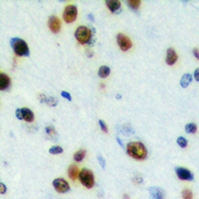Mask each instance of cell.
I'll use <instances>...</instances> for the list:
<instances>
[{"label":"cell","instance_id":"1","mask_svg":"<svg viewBox=\"0 0 199 199\" xmlns=\"http://www.w3.org/2000/svg\"><path fill=\"white\" fill-rule=\"evenodd\" d=\"M127 152L128 155L134 157L135 159H144L147 155V150L144 144L141 143H129L127 146Z\"/></svg>","mask_w":199,"mask_h":199},{"label":"cell","instance_id":"2","mask_svg":"<svg viewBox=\"0 0 199 199\" xmlns=\"http://www.w3.org/2000/svg\"><path fill=\"white\" fill-rule=\"evenodd\" d=\"M11 47L13 49L14 53L17 56L21 57H28L30 55L29 48H28L27 43L24 40L20 39V38H12L11 41Z\"/></svg>","mask_w":199,"mask_h":199},{"label":"cell","instance_id":"3","mask_svg":"<svg viewBox=\"0 0 199 199\" xmlns=\"http://www.w3.org/2000/svg\"><path fill=\"white\" fill-rule=\"evenodd\" d=\"M79 178L82 182L85 187H87L88 189L92 188L95 184V177H94V173L92 172V170L84 168L82 171H80V174H79Z\"/></svg>","mask_w":199,"mask_h":199},{"label":"cell","instance_id":"4","mask_svg":"<svg viewBox=\"0 0 199 199\" xmlns=\"http://www.w3.org/2000/svg\"><path fill=\"white\" fill-rule=\"evenodd\" d=\"M75 37L78 40V42H80L81 44H87L88 42H90L92 38V32L88 27L80 26L76 30Z\"/></svg>","mask_w":199,"mask_h":199},{"label":"cell","instance_id":"5","mask_svg":"<svg viewBox=\"0 0 199 199\" xmlns=\"http://www.w3.org/2000/svg\"><path fill=\"white\" fill-rule=\"evenodd\" d=\"M78 15V9L75 5H68L65 8L64 13H63V18L67 23H72L76 20Z\"/></svg>","mask_w":199,"mask_h":199},{"label":"cell","instance_id":"6","mask_svg":"<svg viewBox=\"0 0 199 199\" xmlns=\"http://www.w3.org/2000/svg\"><path fill=\"white\" fill-rule=\"evenodd\" d=\"M53 186L56 189V191H58L59 193H66L70 190V185L69 183L63 178H57L53 181Z\"/></svg>","mask_w":199,"mask_h":199},{"label":"cell","instance_id":"7","mask_svg":"<svg viewBox=\"0 0 199 199\" xmlns=\"http://www.w3.org/2000/svg\"><path fill=\"white\" fill-rule=\"evenodd\" d=\"M116 42H118L119 48H121V50H122V51H128L132 46V43H131V41L129 40V38L124 35V34H119V35L116 36Z\"/></svg>","mask_w":199,"mask_h":199},{"label":"cell","instance_id":"8","mask_svg":"<svg viewBox=\"0 0 199 199\" xmlns=\"http://www.w3.org/2000/svg\"><path fill=\"white\" fill-rule=\"evenodd\" d=\"M175 171L178 178L181 179V180H189V181L193 180V174L188 169L183 168V167H176Z\"/></svg>","mask_w":199,"mask_h":199},{"label":"cell","instance_id":"9","mask_svg":"<svg viewBox=\"0 0 199 199\" xmlns=\"http://www.w3.org/2000/svg\"><path fill=\"white\" fill-rule=\"evenodd\" d=\"M49 28L53 33H58L61 29V21L57 16H50L49 17Z\"/></svg>","mask_w":199,"mask_h":199},{"label":"cell","instance_id":"10","mask_svg":"<svg viewBox=\"0 0 199 199\" xmlns=\"http://www.w3.org/2000/svg\"><path fill=\"white\" fill-rule=\"evenodd\" d=\"M177 61V55H176L175 51L171 48L167 49V52H166V59H165V62L167 65L171 66L173 64H175V62Z\"/></svg>","mask_w":199,"mask_h":199},{"label":"cell","instance_id":"11","mask_svg":"<svg viewBox=\"0 0 199 199\" xmlns=\"http://www.w3.org/2000/svg\"><path fill=\"white\" fill-rule=\"evenodd\" d=\"M10 86V78L6 74H0V90L5 91Z\"/></svg>","mask_w":199,"mask_h":199},{"label":"cell","instance_id":"12","mask_svg":"<svg viewBox=\"0 0 199 199\" xmlns=\"http://www.w3.org/2000/svg\"><path fill=\"white\" fill-rule=\"evenodd\" d=\"M149 193L152 198H156V199H161L164 197V192L161 188L159 187H150L148 189Z\"/></svg>","mask_w":199,"mask_h":199},{"label":"cell","instance_id":"13","mask_svg":"<svg viewBox=\"0 0 199 199\" xmlns=\"http://www.w3.org/2000/svg\"><path fill=\"white\" fill-rule=\"evenodd\" d=\"M106 4L112 12L118 11L119 9L121 8V2H119V0H107Z\"/></svg>","mask_w":199,"mask_h":199},{"label":"cell","instance_id":"14","mask_svg":"<svg viewBox=\"0 0 199 199\" xmlns=\"http://www.w3.org/2000/svg\"><path fill=\"white\" fill-rule=\"evenodd\" d=\"M79 174H80V172H79V168L76 165H71L68 168V175L71 179H73V180L77 179L79 177Z\"/></svg>","mask_w":199,"mask_h":199},{"label":"cell","instance_id":"15","mask_svg":"<svg viewBox=\"0 0 199 199\" xmlns=\"http://www.w3.org/2000/svg\"><path fill=\"white\" fill-rule=\"evenodd\" d=\"M22 113H23V119H25L27 122H33L34 119V113H32V110L27 109V108H23L22 109Z\"/></svg>","mask_w":199,"mask_h":199},{"label":"cell","instance_id":"16","mask_svg":"<svg viewBox=\"0 0 199 199\" xmlns=\"http://www.w3.org/2000/svg\"><path fill=\"white\" fill-rule=\"evenodd\" d=\"M192 81V77L190 74H184L183 77L181 78L180 80V85L182 88H187L189 86V84L191 83Z\"/></svg>","mask_w":199,"mask_h":199},{"label":"cell","instance_id":"17","mask_svg":"<svg viewBox=\"0 0 199 199\" xmlns=\"http://www.w3.org/2000/svg\"><path fill=\"white\" fill-rule=\"evenodd\" d=\"M110 69L108 67V66H102L99 70V76L101 78L105 79L110 75Z\"/></svg>","mask_w":199,"mask_h":199},{"label":"cell","instance_id":"18","mask_svg":"<svg viewBox=\"0 0 199 199\" xmlns=\"http://www.w3.org/2000/svg\"><path fill=\"white\" fill-rule=\"evenodd\" d=\"M85 155H86V150L81 149V150L77 151V152L74 154V159L76 160V161L80 162V161H82V160L84 159Z\"/></svg>","mask_w":199,"mask_h":199},{"label":"cell","instance_id":"19","mask_svg":"<svg viewBox=\"0 0 199 199\" xmlns=\"http://www.w3.org/2000/svg\"><path fill=\"white\" fill-rule=\"evenodd\" d=\"M140 3H141L140 0H129V1H128V6L131 9H134V10H137L140 5Z\"/></svg>","mask_w":199,"mask_h":199},{"label":"cell","instance_id":"20","mask_svg":"<svg viewBox=\"0 0 199 199\" xmlns=\"http://www.w3.org/2000/svg\"><path fill=\"white\" fill-rule=\"evenodd\" d=\"M185 129H186V131L189 132V134H195L197 131V128L194 124H188L185 125Z\"/></svg>","mask_w":199,"mask_h":199},{"label":"cell","instance_id":"21","mask_svg":"<svg viewBox=\"0 0 199 199\" xmlns=\"http://www.w3.org/2000/svg\"><path fill=\"white\" fill-rule=\"evenodd\" d=\"M49 152L52 154H59L63 152V148L61 146H53L49 149Z\"/></svg>","mask_w":199,"mask_h":199},{"label":"cell","instance_id":"22","mask_svg":"<svg viewBox=\"0 0 199 199\" xmlns=\"http://www.w3.org/2000/svg\"><path fill=\"white\" fill-rule=\"evenodd\" d=\"M182 197L184 199H191L193 198V194H192L191 190H189V189H184L182 191Z\"/></svg>","mask_w":199,"mask_h":199},{"label":"cell","instance_id":"23","mask_svg":"<svg viewBox=\"0 0 199 199\" xmlns=\"http://www.w3.org/2000/svg\"><path fill=\"white\" fill-rule=\"evenodd\" d=\"M177 143L179 144V146L180 147L184 148V147H186V145H187V140H186L183 137H179L177 138Z\"/></svg>","mask_w":199,"mask_h":199},{"label":"cell","instance_id":"24","mask_svg":"<svg viewBox=\"0 0 199 199\" xmlns=\"http://www.w3.org/2000/svg\"><path fill=\"white\" fill-rule=\"evenodd\" d=\"M46 131H47V134H48L51 137H53V135H54V137H56L55 128H53V127H48V128H46Z\"/></svg>","mask_w":199,"mask_h":199},{"label":"cell","instance_id":"25","mask_svg":"<svg viewBox=\"0 0 199 199\" xmlns=\"http://www.w3.org/2000/svg\"><path fill=\"white\" fill-rule=\"evenodd\" d=\"M98 160H99V162L101 164V166H102V168L105 169L106 168V160H105V158H104L102 155H98Z\"/></svg>","mask_w":199,"mask_h":199},{"label":"cell","instance_id":"26","mask_svg":"<svg viewBox=\"0 0 199 199\" xmlns=\"http://www.w3.org/2000/svg\"><path fill=\"white\" fill-rule=\"evenodd\" d=\"M47 103H48L49 106H52V107H55L57 105V103H58V100H56L55 98H50L49 100H46Z\"/></svg>","mask_w":199,"mask_h":199},{"label":"cell","instance_id":"27","mask_svg":"<svg viewBox=\"0 0 199 199\" xmlns=\"http://www.w3.org/2000/svg\"><path fill=\"white\" fill-rule=\"evenodd\" d=\"M99 124H100V127H101V128L103 129V131H104V132H108V127H107V125H106L105 122L102 121V119H100V121H99Z\"/></svg>","mask_w":199,"mask_h":199},{"label":"cell","instance_id":"28","mask_svg":"<svg viewBox=\"0 0 199 199\" xmlns=\"http://www.w3.org/2000/svg\"><path fill=\"white\" fill-rule=\"evenodd\" d=\"M15 115H16V118L18 119H23V113H22V109H17L16 112H15Z\"/></svg>","mask_w":199,"mask_h":199},{"label":"cell","instance_id":"29","mask_svg":"<svg viewBox=\"0 0 199 199\" xmlns=\"http://www.w3.org/2000/svg\"><path fill=\"white\" fill-rule=\"evenodd\" d=\"M61 96L63 97V98H65V99H67L68 101H72V97H71V95L69 94V93H67V92H62L61 93Z\"/></svg>","mask_w":199,"mask_h":199},{"label":"cell","instance_id":"30","mask_svg":"<svg viewBox=\"0 0 199 199\" xmlns=\"http://www.w3.org/2000/svg\"><path fill=\"white\" fill-rule=\"evenodd\" d=\"M0 186H1V189H0V193L4 194L5 192H6V186H5V184H3V183L1 182V183H0Z\"/></svg>","mask_w":199,"mask_h":199},{"label":"cell","instance_id":"31","mask_svg":"<svg viewBox=\"0 0 199 199\" xmlns=\"http://www.w3.org/2000/svg\"><path fill=\"white\" fill-rule=\"evenodd\" d=\"M194 76H195V80L198 82L199 81V69H196V70H195Z\"/></svg>","mask_w":199,"mask_h":199},{"label":"cell","instance_id":"32","mask_svg":"<svg viewBox=\"0 0 199 199\" xmlns=\"http://www.w3.org/2000/svg\"><path fill=\"white\" fill-rule=\"evenodd\" d=\"M193 54H194V56L196 57L197 59L199 58V55H198V49H197V48L193 50Z\"/></svg>","mask_w":199,"mask_h":199},{"label":"cell","instance_id":"33","mask_svg":"<svg viewBox=\"0 0 199 199\" xmlns=\"http://www.w3.org/2000/svg\"><path fill=\"white\" fill-rule=\"evenodd\" d=\"M116 140H118V143L121 144V146H124V145H122V143H121V140H119V138H116Z\"/></svg>","mask_w":199,"mask_h":199},{"label":"cell","instance_id":"34","mask_svg":"<svg viewBox=\"0 0 199 199\" xmlns=\"http://www.w3.org/2000/svg\"><path fill=\"white\" fill-rule=\"evenodd\" d=\"M116 98H118V99H121V95H116Z\"/></svg>","mask_w":199,"mask_h":199}]
</instances>
